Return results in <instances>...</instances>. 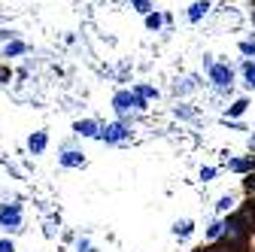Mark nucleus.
Instances as JSON below:
<instances>
[{
    "label": "nucleus",
    "instance_id": "obj_3",
    "mask_svg": "<svg viewBox=\"0 0 255 252\" xmlns=\"http://www.w3.org/2000/svg\"><path fill=\"white\" fill-rule=\"evenodd\" d=\"M98 137H101L104 143H122V140L131 137V128H128L125 122H113V125H107V128H101Z\"/></svg>",
    "mask_w": 255,
    "mask_h": 252
},
{
    "label": "nucleus",
    "instance_id": "obj_9",
    "mask_svg": "<svg viewBox=\"0 0 255 252\" xmlns=\"http://www.w3.org/2000/svg\"><path fill=\"white\" fill-rule=\"evenodd\" d=\"M207 12H210V0H198V3H191V9H188V21H201Z\"/></svg>",
    "mask_w": 255,
    "mask_h": 252
},
{
    "label": "nucleus",
    "instance_id": "obj_27",
    "mask_svg": "<svg viewBox=\"0 0 255 252\" xmlns=\"http://www.w3.org/2000/svg\"><path fill=\"white\" fill-rule=\"evenodd\" d=\"M15 34H12V30H0V40H12Z\"/></svg>",
    "mask_w": 255,
    "mask_h": 252
},
{
    "label": "nucleus",
    "instance_id": "obj_25",
    "mask_svg": "<svg viewBox=\"0 0 255 252\" xmlns=\"http://www.w3.org/2000/svg\"><path fill=\"white\" fill-rule=\"evenodd\" d=\"M0 252H15V243L9 237H3V240H0Z\"/></svg>",
    "mask_w": 255,
    "mask_h": 252
},
{
    "label": "nucleus",
    "instance_id": "obj_4",
    "mask_svg": "<svg viewBox=\"0 0 255 252\" xmlns=\"http://www.w3.org/2000/svg\"><path fill=\"white\" fill-rule=\"evenodd\" d=\"M113 107H116V113H119L122 119L131 116V110H134V94H131V88L116 91V94H113Z\"/></svg>",
    "mask_w": 255,
    "mask_h": 252
},
{
    "label": "nucleus",
    "instance_id": "obj_8",
    "mask_svg": "<svg viewBox=\"0 0 255 252\" xmlns=\"http://www.w3.org/2000/svg\"><path fill=\"white\" fill-rule=\"evenodd\" d=\"M228 170L231 173H252L255 170V158L249 155V158H234V161H228Z\"/></svg>",
    "mask_w": 255,
    "mask_h": 252
},
{
    "label": "nucleus",
    "instance_id": "obj_11",
    "mask_svg": "<svg viewBox=\"0 0 255 252\" xmlns=\"http://www.w3.org/2000/svg\"><path fill=\"white\" fill-rule=\"evenodd\" d=\"M191 231H195V222H191V219H179V222L173 225V234L176 237H188Z\"/></svg>",
    "mask_w": 255,
    "mask_h": 252
},
{
    "label": "nucleus",
    "instance_id": "obj_28",
    "mask_svg": "<svg viewBox=\"0 0 255 252\" xmlns=\"http://www.w3.org/2000/svg\"><path fill=\"white\" fill-rule=\"evenodd\" d=\"M191 252H207V246H198V249H191Z\"/></svg>",
    "mask_w": 255,
    "mask_h": 252
},
{
    "label": "nucleus",
    "instance_id": "obj_10",
    "mask_svg": "<svg viewBox=\"0 0 255 252\" xmlns=\"http://www.w3.org/2000/svg\"><path fill=\"white\" fill-rule=\"evenodd\" d=\"M27 52V43H21V40H9L6 46H3V58H18V55H24Z\"/></svg>",
    "mask_w": 255,
    "mask_h": 252
},
{
    "label": "nucleus",
    "instance_id": "obj_26",
    "mask_svg": "<svg viewBox=\"0 0 255 252\" xmlns=\"http://www.w3.org/2000/svg\"><path fill=\"white\" fill-rule=\"evenodd\" d=\"M176 116H182V119H191V116H195V110H188V107L182 104V107H176Z\"/></svg>",
    "mask_w": 255,
    "mask_h": 252
},
{
    "label": "nucleus",
    "instance_id": "obj_21",
    "mask_svg": "<svg viewBox=\"0 0 255 252\" xmlns=\"http://www.w3.org/2000/svg\"><path fill=\"white\" fill-rule=\"evenodd\" d=\"M191 88H195V82H191V79H182V82H176V85H173V91H176V94H185V91H191Z\"/></svg>",
    "mask_w": 255,
    "mask_h": 252
},
{
    "label": "nucleus",
    "instance_id": "obj_23",
    "mask_svg": "<svg viewBox=\"0 0 255 252\" xmlns=\"http://www.w3.org/2000/svg\"><path fill=\"white\" fill-rule=\"evenodd\" d=\"M76 249H79V252H98V249L91 246V240H88V237H79V240H76Z\"/></svg>",
    "mask_w": 255,
    "mask_h": 252
},
{
    "label": "nucleus",
    "instance_id": "obj_2",
    "mask_svg": "<svg viewBox=\"0 0 255 252\" xmlns=\"http://www.w3.org/2000/svg\"><path fill=\"white\" fill-rule=\"evenodd\" d=\"M0 228L3 231L21 228V204H0Z\"/></svg>",
    "mask_w": 255,
    "mask_h": 252
},
{
    "label": "nucleus",
    "instance_id": "obj_5",
    "mask_svg": "<svg viewBox=\"0 0 255 252\" xmlns=\"http://www.w3.org/2000/svg\"><path fill=\"white\" fill-rule=\"evenodd\" d=\"M58 164L61 167H85V155L79 149H64L58 155Z\"/></svg>",
    "mask_w": 255,
    "mask_h": 252
},
{
    "label": "nucleus",
    "instance_id": "obj_1",
    "mask_svg": "<svg viewBox=\"0 0 255 252\" xmlns=\"http://www.w3.org/2000/svg\"><path fill=\"white\" fill-rule=\"evenodd\" d=\"M207 73H210V82H213L216 91H231V85H234V70H231L228 64H210Z\"/></svg>",
    "mask_w": 255,
    "mask_h": 252
},
{
    "label": "nucleus",
    "instance_id": "obj_7",
    "mask_svg": "<svg viewBox=\"0 0 255 252\" xmlns=\"http://www.w3.org/2000/svg\"><path fill=\"white\" fill-rule=\"evenodd\" d=\"M46 146H49V134L46 131H34V134L27 137V152L30 155H43Z\"/></svg>",
    "mask_w": 255,
    "mask_h": 252
},
{
    "label": "nucleus",
    "instance_id": "obj_17",
    "mask_svg": "<svg viewBox=\"0 0 255 252\" xmlns=\"http://www.w3.org/2000/svg\"><path fill=\"white\" fill-rule=\"evenodd\" d=\"M131 6L146 15V12H152V0H131Z\"/></svg>",
    "mask_w": 255,
    "mask_h": 252
},
{
    "label": "nucleus",
    "instance_id": "obj_29",
    "mask_svg": "<svg viewBox=\"0 0 255 252\" xmlns=\"http://www.w3.org/2000/svg\"><path fill=\"white\" fill-rule=\"evenodd\" d=\"M252 64H255V61H252Z\"/></svg>",
    "mask_w": 255,
    "mask_h": 252
},
{
    "label": "nucleus",
    "instance_id": "obj_19",
    "mask_svg": "<svg viewBox=\"0 0 255 252\" xmlns=\"http://www.w3.org/2000/svg\"><path fill=\"white\" fill-rule=\"evenodd\" d=\"M240 52H243L246 58H255V40H243V43H240Z\"/></svg>",
    "mask_w": 255,
    "mask_h": 252
},
{
    "label": "nucleus",
    "instance_id": "obj_12",
    "mask_svg": "<svg viewBox=\"0 0 255 252\" xmlns=\"http://www.w3.org/2000/svg\"><path fill=\"white\" fill-rule=\"evenodd\" d=\"M246 110H249V101H246V98H240V101H234V104L228 107V119H240Z\"/></svg>",
    "mask_w": 255,
    "mask_h": 252
},
{
    "label": "nucleus",
    "instance_id": "obj_18",
    "mask_svg": "<svg viewBox=\"0 0 255 252\" xmlns=\"http://www.w3.org/2000/svg\"><path fill=\"white\" fill-rule=\"evenodd\" d=\"M222 237V222H210L207 228V240H219Z\"/></svg>",
    "mask_w": 255,
    "mask_h": 252
},
{
    "label": "nucleus",
    "instance_id": "obj_14",
    "mask_svg": "<svg viewBox=\"0 0 255 252\" xmlns=\"http://www.w3.org/2000/svg\"><path fill=\"white\" fill-rule=\"evenodd\" d=\"M231 210H234V198L231 195H222L219 204H216V213H231Z\"/></svg>",
    "mask_w": 255,
    "mask_h": 252
},
{
    "label": "nucleus",
    "instance_id": "obj_13",
    "mask_svg": "<svg viewBox=\"0 0 255 252\" xmlns=\"http://www.w3.org/2000/svg\"><path fill=\"white\" fill-rule=\"evenodd\" d=\"M134 94H140V98H146V101H158V88H152V85H137Z\"/></svg>",
    "mask_w": 255,
    "mask_h": 252
},
{
    "label": "nucleus",
    "instance_id": "obj_22",
    "mask_svg": "<svg viewBox=\"0 0 255 252\" xmlns=\"http://www.w3.org/2000/svg\"><path fill=\"white\" fill-rule=\"evenodd\" d=\"M131 94H134V91H131ZM134 110H137V113H146V110H149V101L140 98V94H134Z\"/></svg>",
    "mask_w": 255,
    "mask_h": 252
},
{
    "label": "nucleus",
    "instance_id": "obj_20",
    "mask_svg": "<svg viewBox=\"0 0 255 252\" xmlns=\"http://www.w3.org/2000/svg\"><path fill=\"white\" fill-rule=\"evenodd\" d=\"M243 188H246V195H249V198L255 195V170H252V173H246V182H243Z\"/></svg>",
    "mask_w": 255,
    "mask_h": 252
},
{
    "label": "nucleus",
    "instance_id": "obj_24",
    "mask_svg": "<svg viewBox=\"0 0 255 252\" xmlns=\"http://www.w3.org/2000/svg\"><path fill=\"white\" fill-rule=\"evenodd\" d=\"M201 179H204V182L216 179V167H201Z\"/></svg>",
    "mask_w": 255,
    "mask_h": 252
},
{
    "label": "nucleus",
    "instance_id": "obj_6",
    "mask_svg": "<svg viewBox=\"0 0 255 252\" xmlns=\"http://www.w3.org/2000/svg\"><path fill=\"white\" fill-rule=\"evenodd\" d=\"M73 134H76V137H98V134H101V125L94 122V119H79V122L73 125Z\"/></svg>",
    "mask_w": 255,
    "mask_h": 252
},
{
    "label": "nucleus",
    "instance_id": "obj_16",
    "mask_svg": "<svg viewBox=\"0 0 255 252\" xmlns=\"http://www.w3.org/2000/svg\"><path fill=\"white\" fill-rule=\"evenodd\" d=\"M243 79H246V88H255V64H243Z\"/></svg>",
    "mask_w": 255,
    "mask_h": 252
},
{
    "label": "nucleus",
    "instance_id": "obj_15",
    "mask_svg": "<svg viewBox=\"0 0 255 252\" xmlns=\"http://www.w3.org/2000/svg\"><path fill=\"white\" fill-rule=\"evenodd\" d=\"M164 24V15H158V12H146V27L149 30H158Z\"/></svg>",
    "mask_w": 255,
    "mask_h": 252
}]
</instances>
